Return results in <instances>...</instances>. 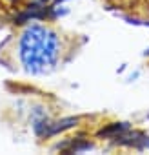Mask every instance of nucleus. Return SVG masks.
I'll return each mask as SVG.
<instances>
[{
    "label": "nucleus",
    "mask_w": 149,
    "mask_h": 155,
    "mask_svg": "<svg viewBox=\"0 0 149 155\" xmlns=\"http://www.w3.org/2000/svg\"><path fill=\"white\" fill-rule=\"evenodd\" d=\"M15 60L29 75H46L53 71L64 53L62 37L49 26L29 24L15 42Z\"/></svg>",
    "instance_id": "1"
}]
</instances>
